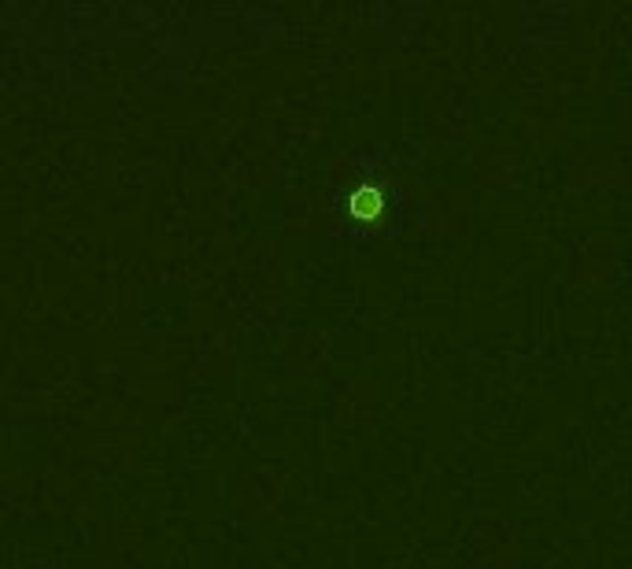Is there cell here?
Wrapping results in <instances>:
<instances>
[{
  "mask_svg": "<svg viewBox=\"0 0 632 569\" xmlns=\"http://www.w3.org/2000/svg\"><path fill=\"white\" fill-rule=\"evenodd\" d=\"M377 196L374 193H359V196H355V211H359V215H374V211H377Z\"/></svg>",
  "mask_w": 632,
  "mask_h": 569,
  "instance_id": "cell-1",
  "label": "cell"
}]
</instances>
